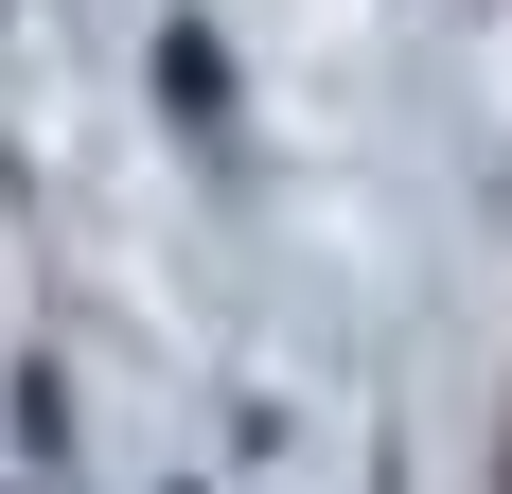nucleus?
<instances>
[{
  "instance_id": "nucleus-1",
  "label": "nucleus",
  "mask_w": 512,
  "mask_h": 494,
  "mask_svg": "<svg viewBox=\"0 0 512 494\" xmlns=\"http://www.w3.org/2000/svg\"><path fill=\"white\" fill-rule=\"evenodd\" d=\"M159 89H177V106H195V124H212V106H230V53H212L195 18H177V36H159Z\"/></svg>"
}]
</instances>
